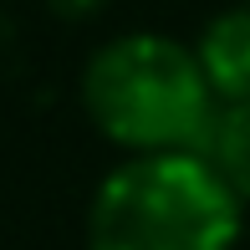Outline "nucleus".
Instances as JSON below:
<instances>
[{"mask_svg": "<svg viewBox=\"0 0 250 250\" xmlns=\"http://www.w3.org/2000/svg\"><path fill=\"white\" fill-rule=\"evenodd\" d=\"M82 107L133 158L143 153H199L220 97L204 82V66L174 36L133 31L92 51L82 72Z\"/></svg>", "mask_w": 250, "mask_h": 250, "instance_id": "f257e3e1", "label": "nucleus"}, {"mask_svg": "<svg viewBox=\"0 0 250 250\" xmlns=\"http://www.w3.org/2000/svg\"><path fill=\"white\" fill-rule=\"evenodd\" d=\"M240 199L199 153H143L97 184L87 250H235Z\"/></svg>", "mask_w": 250, "mask_h": 250, "instance_id": "f03ea898", "label": "nucleus"}, {"mask_svg": "<svg viewBox=\"0 0 250 250\" xmlns=\"http://www.w3.org/2000/svg\"><path fill=\"white\" fill-rule=\"evenodd\" d=\"M194 56H199L204 82H209V92L220 102L250 97V0L220 10V16L204 26Z\"/></svg>", "mask_w": 250, "mask_h": 250, "instance_id": "7ed1b4c3", "label": "nucleus"}, {"mask_svg": "<svg viewBox=\"0 0 250 250\" xmlns=\"http://www.w3.org/2000/svg\"><path fill=\"white\" fill-rule=\"evenodd\" d=\"M199 158L225 179V189L240 204H250V97L214 107V123L199 143Z\"/></svg>", "mask_w": 250, "mask_h": 250, "instance_id": "20e7f679", "label": "nucleus"}, {"mask_svg": "<svg viewBox=\"0 0 250 250\" xmlns=\"http://www.w3.org/2000/svg\"><path fill=\"white\" fill-rule=\"evenodd\" d=\"M56 10H62V16H92V10L102 5V0H51Z\"/></svg>", "mask_w": 250, "mask_h": 250, "instance_id": "39448f33", "label": "nucleus"}]
</instances>
